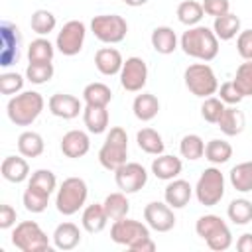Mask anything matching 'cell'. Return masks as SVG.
Segmentation results:
<instances>
[{
	"label": "cell",
	"mask_w": 252,
	"mask_h": 252,
	"mask_svg": "<svg viewBox=\"0 0 252 252\" xmlns=\"http://www.w3.org/2000/svg\"><path fill=\"white\" fill-rule=\"evenodd\" d=\"M213 32L219 37V41H230L240 33V18L232 12H226L213 22Z\"/></svg>",
	"instance_id": "cell-27"
},
{
	"label": "cell",
	"mask_w": 252,
	"mask_h": 252,
	"mask_svg": "<svg viewBox=\"0 0 252 252\" xmlns=\"http://www.w3.org/2000/svg\"><path fill=\"white\" fill-rule=\"evenodd\" d=\"M230 185L238 193H250L252 191V161H242L234 165L228 173Z\"/></svg>",
	"instance_id": "cell-37"
},
{
	"label": "cell",
	"mask_w": 252,
	"mask_h": 252,
	"mask_svg": "<svg viewBox=\"0 0 252 252\" xmlns=\"http://www.w3.org/2000/svg\"><path fill=\"white\" fill-rule=\"evenodd\" d=\"M126 6H132V8H138V6H144L148 4V0H122Z\"/></svg>",
	"instance_id": "cell-52"
},
{
	"label": "cell",
	"mask_w": 252,
	"mask_h": 252,
	"mask_svg": "<svg viewBox=\"0 0 252 252\" xmlns=\"http://www.w3.org/2000/svg\"><path fill=\"white\" fill-rule=\"evenodd\" d=\"M83 100L91 106H108L112 100V91L104 83H89L83 89Z\"/></svg>",
	"instance_id": "cell-36"
},
{
	"label": "cell",
	"mask_w": 252,
	"mask_h": 252,
	"mask_svg": "<svg viewBox=\"0 0 252 252\" xmlns=\"http://www.w3.org/2000/svg\"><path fill=\"white\" fill-rule=\"evenodd\" d=\"M57 26V18L53 12L49 10H35L30 18V28L32 32H35L37 35H49Z\"/></svg>",
	"instance_id": "cell-40"
},
{
	"label": "cell",
	"mask_w": 252,
	"mask_h": 252,
	"mask_svg": "<svg viewBox=\"0 0 252 252\" xmlns=\"http://www.w3.org/2000/svg\"><path fill=\"white\" fill-rule=\"evenodd\" d=\"M28 187L51 197V193L57 189V177L51 169H35L28 179Z\"/></svg>",
	"instance_id": "cell-38"
},
{
	"label": "cell",
	"mask_w": 252,
	"mask_h": 252,
	"mask_svg": "<svg viewBox=\"0 0 252 252\" xmlns=\"http://www.w3.org/2000/svg\"><path fill=\"white\" fill-rule=\"evenodd\" d=\"M232 158V146L226 140L213 138L205 144V159L213 165H222Z\"/></svg>",
	"instance_id": "cell-33"
},
{
	"label": "cell",
	"mask_w": 252,
	"mask_h": 252,
	"mask_svg": "<svg viewBox=\"0 0 252 252\" xmlns=\"http://www.w3.org/2000/svg\"><path fill=\"white\" fill-rule=\"evenodd\" d=\"M0 171H2V177L10 183H22V181L30 179V163L22 154L20 156H6L2 159Z\"/></svg>",
	"instance_id": "cell-22"
},
{
	"label": "cell",
	"mask_w": 252,
	"mask_h": 252,
	"mask_svg": "<svg viewBox=\"0 0 252 252\" xmlns=\"http://www.w3.org/2000/svg\"><path fill=\"white\" fill-rule=\"evenodd\" d=\"M226 217L232 224H248L252 220V201L246 199V197H238V199H232L226 207Z\"/></svg>",
	"instance_id": "cell-35"
},
{
	"label": "cell",
	"mask_w": 252,
	"mask_h": 252,
	"mask_svg": "<svg viewBox=\"0 0 252 252\" xmlns=\"http://www.w3.org/2000/svg\"><path fill=\"white\" fill-rule=\"evenodd\" d=\"M144 220L156 232H169L175 226V213L165 201H152L144 207Z\"/></svg>",
	"instance_id": "cell-15"
},
{
	"label": "cell",
	"mask_w": 252,
	"mask_h": 252,
	"mask_svg": "<svg viewBox=\"0 0 252 252\" xmlns=\"http://www.w3.org/2000/svg\"><path fill=\"white\" fill-rule=\"evenodd\" d=\"M126 158H128V134L124 128L114 126L108 130L106 140L98 150V163L114 173L120 165L126 163Z\"/></svg>",
	"instance_id": "cell-4"
},
{
	"label": "cell",
	"mask_w": 252,
	"mask_h": 252,
	"mask_svg": "<svg viewBox=\"0 0 252 252\" xmlns=\"http://www.w3.org/2000/svg\"><path fill=\"white\" fill-rule=\"evenodd\" d=\"M232 83L236 85L242 96H252V61H244L238 65Z\"/></svg>",
	"instance_id": "cell-43"
},
{
	"label": "cell",
	"mask_w": 252,
	"mask_h": 252,
	"mask_svg": "<svg viewBox=\"0 0 252 252\" xmlns=\"http://www.w3.org/2000/svg\"><path fill=\"white\" fill-rule=\"evenodd\" d=\"M203 10L207 16H213V18H219L226 12H230V2L228 0H203Z\"/></svg>",
	"instance_id": "cell-48"
},
{
	"label": "cell",
	"mask_w": 252,
	"mask_h": 252,
	"mask_svg": "<svg viewBox=\"0 0 252 252\" xmlns=\"http://www.w3.org/2000/svg\"><path fill=\"white\" fill-rule=\"evenodd\" d=\"M236 51L244 61H252V30H240L236 35Z\"/></svg>",
	"instance_id": "cell-47"
},
{
	"label": "cell",
	"mask_w": 252,
	"mask_h": 252,
	"mask_svg": "<svg viewBox=\"0 0 252 252\" xmlns=\"http://www.w3.org/2000/svg\"><path fill=\"white\" fill-rule=\"evenodd\" d=\"M61 152L65 158H71V159H77V158H83L89 154L91 150V138L85 130H69L63 134L61 138V144H59Z\"/></svg>",
	"instance_id": "cell-17"
},
{
	"label": "cell",
	"mask_w": 252,
	"mask_h": 252,
	"mask_svg": "<svg viewBox=\"0 0 252 252\" xmlns=\"http://www.w3.org/2000/svg\"><path fill=\"white\" fill-rule=\"evenodd\" d=\"M45 150V142L41 138V134L33 132V130H26L18 136V152L24 158H39Z\"/></svg>",
	"instance_id": "cell-29"
},
{
	"label": "cell",
	"mask_w": 252,
	"mask_h": 252,
	"mask_svg": "<svg viewBox=\"0 0 252 252\" xmlns=\"http://www.w3.org/2000/svg\"><path fill=\"white\" fill-rule=\"evenodd\" d=\"M51 240H53V246L57 250H73L81 244V228L75 222L65 220V222L55 226Z\"/></svg>",
	"instance_id": "cell-21"
},
{
	"label": "cell",
	"mask_w": 252,
	"mask_h": 252,
	"mask_svg": "<svg viewBox=\"0 0 252 252\" xmlns=\"http://www.w3.org/2000/svg\"><path fill=\"white\" fill-rule=\"evenodd\" d=\"M122 65H124V57L116 47H100L94 53V67L104 77L120 75Z\"/></svg>",
	"instance_id": "cell-19"
},
{
	"label": "cell",
	"mask_w": 252,
	"mask_h": 252,
	"mask_svg": "<svg viewBox=\"0 0 252 252\" xmlns=\"http://www.w3.org/2000/svg\"><path fill=\"white\" fill-rule=\"evenodd\" d=\"M236 248L240 252H252V232H244L236 240Z\"/></svg>",
	"instance_id": "cell-51"
},
{
	"label": "cell",
	"mask_w": 252,
	"mask_h": 252,
	"mask_svg": "<svg viewBox=\"0 0 252 252\" xmlns=\"http://www.w3.org/2000/svg\"><path fill=\"white\" fill-rule=\"evenodd\" d=\"M47 108L53 116L57 118H63V120H73L77 118L81 112H83V102L73 96V94H67V93H55L49 96L47 100Z\"/></svg>",
	"instance_id": "cell-16"
},
{
	"label": "cell",
	"mask_w": 252,
	"mask_h": 252,
	"mask_svg": "<svg viewBox=\"0 0 252 252\" xmlns=\"http://www.w3.org/2000/svg\"><path fill=\"white\" fill-rule=\"evenodd\" d=\"M175 14H177V20L183 26L193 28V26L201 24V20L205 16V10H203V4L197 2V0H183V2H179Z\"/></svg>",
	"instance_id": "cell-32"
},
{
	"label": "cell",
	"mask_w": 252,
	"mask_h": 252,
	"mask_svg": "<svg viewBox=\"0 0 252 252\" xmlns=\"http://www.w3.org/2000/svg\"><path fill=\"white\" fill-rule=\"evenodd\" d=\"M12 244L22 252H45L51 250L49 236L35 220H22L12 230Z\"/></svg>",
	"instance_id": "cell-6"
},
{
	"label": "cell",
	"mask_w": 252,
	"mask_h": 252,
	"mask_svg": "<svg viewBox=\"0 0 252 252\" xmlns=\"http://www.w3.org/2000/svg\"><path fill=\"white\" fill-rule=\"evenodd\" d=\"M45 100L37 91H22L10 96L6 104V114L10 122L16 126H32L39 118Z\"/></svg>",
	"instance_id": "cell-2"
},
{
	"label": "cell",
	"mask_w": 252,
	"mask_h": 252,
	"mask_svg": "<svg viewBox=\"0 0 252 252\" xmlns=\"http://www.w3.org/2000/svg\"><path fill=\"white\" fill-rule=\"evenodd\" d=\"M53 55H55V45L43 35L32 39V43L28 45L30 63H49L53 61Z\"/></svg>",
	"instance_id": "cell-34"
},
{
	"label": "cell",
	"mask_w": 252,
	"mask_h": 252,
	"mask_svg": "<svg viewBox=\"0 0 252 252\" xmlns=\"http://www.w3.org/2000/svg\"><path fill=\"white\" fill-rule=\"evenodd\" d=\"M193 193H195V189L191 187L189 181L175 177V179L167 181V185H165V189H163V201H165L171 209H183V207L191 201Z\"/></svg>",
	"instance_id": "cell-18"
},
{
	"label": "cell",
	"mask_w": 252,
	"mask_h": 252,
	"mask_svg": "<svg viewBox=\"0 0 252 252\" xmlns=\"http://www.w3.org/2000/svg\"><path fill=\"white\" fill-rule=\"evenodd\" d=\"M183 81H185V87L189 89V93L199 96V98L213 96L219 91L217 75H215L213 67L209 63H205V61L189 65L185 69V73H183Z\"/></svg>",
	"instance_id": "cell-7"
},
{
	"label": "cell",
	"mask_w": 252,
	"mask_h": 252,
	"mask_svg": "<svg viewBox=\"0 0 252 252\" xmlns=\"http://www.w3.org/2000/svg\"><path fill=\"white\" fill-rule=\"evenodd\" d=\"M102 207L108 215L110 220H118V219H124L128 217L130 213V201L126 197V193L122 191H116V193H108L102 201Z\"/></svg>",
	"instance_id": "cell-31"
},
{
	"label": "cell",
	"mask_w": 252,
	"mask_h": 252,
	"mask_svg": "<svg viewBox=\"0 0 252 252\" xmlns=\"http://www.w3.org/2000/svg\"><path fill=\"white\" fill-rule=\"evenodd\" d=\"M130 250H134V252H154V250H156V242L152 240V236H148V238L136 242Z\"/></svg>",
	"instance_id": "cell-50"
},
{
	"label": "cell",
	"mask_w": 252,
	"mask_h": 252,
	"mask_svg": "<svg viewBox=\"0 0 252 252\" xmlns=\"http://www.w3.org/2000/svg\"><path fill=\"white\" fill-rule=\"evenodd\" d=\"M183 171V161L177 156H169V154H159L154 158L152 161V173L161 179V181H171L175 177H179V173Z\"/></svg>",
	"instance_id": "cell-20"
},
{
	"label": "cell",
	"mask_w": 252,
	"mask_h": 252,
	"mask_svg": "<svg viewBox=\"0 0 252 252\" xmlns=\"http://www.w3.org/2000/svg\"><path fill=\"white\" fill-rule=\"evenodd\" d=\"M108 215L102 207V203H93V205H85L83 215H81V224L87 232L96 234L100 230H104L106 222H108Z\"/></svg>",
	"instance_id": "cell-23"
},
{
	"label": "cell",
	"mask_w": 252,
	"mask_h": 252,
	"mask_svg": "<svg viewBox=\"0 0 252 252\" xmlns=\"http://www.w3.org/2000/svg\"><path fill=\"white\" fill-rule=\"evenodd\" d=\"M132 112L142 122L154 120L158 116V112H159V100H158V96L152 94V93H140V94H136V98L132 102Z\"/></svg>",
	"instance_id": "cell-25"
},
{
	"label": "cell",
	"mask_w": 252,
	"mask_h": 252,
	"mask_svg": "<svg viewBox=\"0 0 252 252\" xmlns=\"http://www.w3.org/2000/svg\"><path fill=\"white\" fill-rule=\"evenodd\" d=\"M224 106L226 104L219 96H207V98H203V104H201V116H203V120L209 122V124H217L219 118L224 112Z\"/></svg>",
	"instance_id": "cell-44"
},
{
	"label": "cell",
	"mask_w": 252,
	"mask_h": 252,
	"mask_svg": "<svg viewBox=\"0 0 252 252\" xmlns=\"http://www.w3.org/2000/svg\"><path fill=\"white\" fill-rule=\"evenodd\" d=\"M0 41H2L0 67H10V65L18 63V59H20V41H22L18 26L4 20L0 24Z\"/></svg>",
	"instance_id": "cell-14"
},
{
	"label": "cell",
	"mask_w": 252,
	"mask_h": 252,
	"mask_svg": "<svg viewBox=\"0 0 252 252\" xmlns=\"http://www.w3.org/2000/svg\"><path fill=\"white\" fill-rule=\"evenodd\" d=\"M217 126L224 136H238L244 130V114L236 106H224L222 116L219 118Z\"/></svg>",
	"instance_id": "cell-28"
},
{
	"label": "cell",
	"mask_w": 252,
	"mask_h": 252,
	"mask_svg": "<svg viewBox=\"0 0 252 252\" xmlns=\"http://www.w3.org/2000/svg\"><path fill=\"white\" fill-rule=\"evenodd\" d=\"M16 219H18V215H16V209L12 205H6V203L0 205V228L2 230L16 226Z\"/></svg>",
	"instance_id": "cell-49"
},
{
	"label": "cell",
	"mask_w": 252,
	"mask_h": 252,
	"mask_svg": "<svg viewBox=\"0 0 252 252\" xmlns=\"http://www.w3.org/2000/svg\"><path fill=\"white\" fill-rule=\"evenodd\" d=\"M179 154L181 158L189 159V161H195L199 158L205 156V142L199 134H185L179 142Z\"/></svg>",
	"instance_id": "cell-39"
},
{
	"label": "cell",
	"mask_w": 252,
	"mask_h": 252,
	"mask_svg": "<svg viewBox=\"0 0 252 252\" xmlns=\"http://www.w3.org/2000/svg\"><path fill=\"white\" fill-rule=\"evenodd\" d=\"M87 37V26L81 20H69L63 24V28L57 32L55 37V47L61 55L65 57H75L81 53Z\"/></svg>",
	"instance_id": "cell-10"
},
{
	"label": "cell",
	"mask_w": 252,
	"mask_h": 252,
	"mask_svg": "<svg viewBox=\"0 0 252 252\" xmlns=\"http://www.w3.org/2000/svg\"><path fill=\"white\" fill-rule=\"evenodd\" d=\"M53 63H28L26 67V79L32 83V85H45L53 79Z\"/></svg>",
	"instance_id": "cell-41"
},
{
	"label": "cell",
	"mask_w": 252,
	"mask_h": 252,
	"mask_svg": "<svg viewBox=\"0 0 252 252\" xmlns=\"http://www.w3.org/2000/svg\"><path fill=\"white\" fill-rule=\"evenodd\" d=\"M195 197L205 207H215L224 197V175L217 165H211L201 171L195 183Z\"/></svg>",
	"instance_id": "cell-8"
},
{
	"label": "cell",
	"mask_w": 252,
	"mask_h": 252,
	"mask_svg": "<svg viewBox=\"0 0 252 252\" xmlns=\"http://www.w3.org/2000/svg\"><path fill=\"white\" fill-rule=\"evenodd\" d=\"M150 236V226L146 222H140L136 219H118V220H112V226H110V240L116 242V244H122L126 248H132L136 242L144 240Z\"/></svg>",
	"instance_id": "cell-11"
},
{
	"label": "cell",
	"mask_w": 252,
	"mask_h": 252,
	"mask_svg": "<svg viewBox=\"0 0 252 252\" xmlns=\"http://www.w3.org/2000/svg\"><path fill=\"white\" fill-rule=\"evenodd\" d=\"M114 181L122 193L132 195V193H138L148 183V171L138 161H126L114 171Z\"/></svg>",
	"instance_id": "cell-12"
},
{
	"label": "cell",
	"mask_w": 252,
	"mask_h": 252,
	"mask_svg": "<svg viewBox=\"0 0 252 252\" xmlns=\"http://www.w3.org/2000/svg\"><path fill=\"white\" fill-rule=\"evenodd\" d=\"M195 232L201 236L211 250L222 252L232 246V234L228 224L219 215H203L195 222Z\"/></svg>",
	"instance_id": "cell-5"
},
{
	"label": "cell",
	"mask_w": 252,
	"mask_h": 252,
	"mask_svg": "<svg viewBox=\"0 0 252 252\" xmlns=\"http://www.w3.org/2000/svg\"><path fill=\"white\" fill-rule=\"evenodd\" d=\"M136 142H138V148L142 152L150 154V156H159L165 150V144H163L161 134L158 130H154V128H142V130H138Z\"/></svg>",
	"instance_id": "cell-30"
},
{
	"label": "cell",
	"mask_w": 252,
	"mask_h": 252,
	"mask_svg": "<svg viewBox=\"0 0 252 252\" xmlns=\"http://www.w3.org/2000/svg\"><path fill=\"white\" fill-rule=\"evenodd\" d=\"M24 91V77L20 73H2L0 75V93L2 94H8V96H14L18 93Z\"/></svg>",
	"instance_id": "cell-45"
},
{
	"label": "cell",
	"mask_w": 252,
	"mask_h": 252,
	"mask_svg": "<svg viewBox=\"0 0 252 252\" xmlns=\"http://www.w3.org/2000/svg\"><path fill=\"white\" fill-rule=\"evenodd\" d=\"M179 47L185 55L209 63L219 55V37L215 35L213 28L199 24L183 32V35L179 37Z\"/></svg>",
	"instance_id": "cell-1"
},
{
	"label": "cell",
	"mask_w": 252,
	"mask_h": 252,
	"mask_svg": "<svg viewBox=\"0 0 252 252\" xmlns=\"http://www.w3.org/2000/svg\"><path fill=\"white\" fill-rule=\"evenodd\" d=\"M150 41H152V47L158 53H161V55L173 53L177 49V43H179L177 33L169 26H158V28H154V32L150 35Z\"/></svg>",
	"instance_id": "cell-24"
},
{
	"label": "cell",
	"mask_w": 252,
	"mask_h": 252,
	"mask_svg": "<svg viewBox=\"0 0 252 252\" xmlns=\"http://www.w3.org/2000/svg\"><path fill=\"white\" fill-rule=\"evenodd\" d=\"M217 93H219V98H220L226 106H236V104H240V102H242V98H244L232 81L222 83V85L219 87V91H217Z\"/></svg>",
	"instance_id": "cell-46"
},
{
	"label": "cell",
	"mask_w": 252,
	"mask_h": 252,
	"mask_svg": "<svg viewBox=\"0 0 252 252\" xmlns=\"http://www.w3.org/2000/svg\"><path fill=\"white\" fill-rule=\"evenodd\" d=\"M120 85L128 93H140L148 83V65L142 57H128L120 69Z\"/></svg>",
	"instance_id": "cell-13"
},
{
	"label": "cell",
	"mask_w": 252,
	"mask_h": 252,
	"mask_svg": "<svg viewBox=\"0 0 252 252\" xmlns=\"http://www.w3.org/2000/svg\"><path fill=\"white\" fill-rule=\"evenodd\" d=\"M22 203H24V207H26L28 213H35L37 215V213H43L47 209L49 195H45L41 191H35L32 187H26V191L22 195Z\"/></svg>",
	"instance_id": "cell-42"
},
{
	"label": "cell",
	"mask_w": 252,
	"mask_h": 252,
	"mask_svg": "<svg viewBox=\"0 0 252 252\" xmlns=\"http://www.w3.org/2000/svg\"><path fill=\"white\" fill-rule=\"evenodd\" d=\"M89 197V187L83 177H67L59 185L55 193V209L63 217L77 215L81 209H85Z\"/></svg>",
	"instance_id": "cell-3"
},
{
	"label": "cell",
	"mask_w": 252,
	"mask_h": 252,
	"mask_svg": "<svg viewBox=\"0 0 252 252\" xmlns=\"http://www.w3.org/2000/svg\"><path fill=\"white\" fill-rule=\"evenodd\" d=\"M91 32L98 41L114 45L124 41L128 33V22L118 14H100L91 20Z\"/></svg>",
	"instance_id": "cell-9"
},
{
	"label": "cell",
	"mask_w": 252,
	"mask_h": 252,
	"mask_svg": "<svg viewBox=\"0 0 252 252\" xmlns=\"http://www.w3.org/2000/svg\"><path fill=\"white\" fill-rule=\"evenodd\" d=\"M83 122H85L87 130L91 134H102L108 128L110 114H108L106 106H91V104H85V108H83Z\"/></svg>",
	"instance_id": "cell-26"
}]
</instances>
